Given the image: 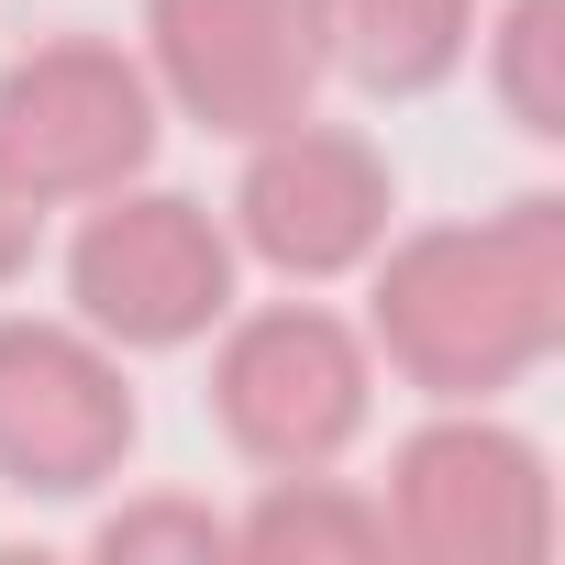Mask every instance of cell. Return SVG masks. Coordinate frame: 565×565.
I'll return each mask as SVG.
<instances>
[{"label": "cell", "instance_id": "obj_1", "mask_svg": "<svg viewBox=\"0 0 565 565\" xmlns=\"http://www.w3.org/2000/svg\"><path fill=\"white\" fill-rule=\"evenodd\" d=\"M366 355L422 399H510L565 355V200L521 189L477 222L388 233L366 266Z\"/></svg>", "mask_w": 565, "mask_h": 565}, {"label": "cell", "instance_id": "obj_2", "mask_svg": "<svg viewBox=\"0 0 565 565\" xmlns=\"http://www.w3.org/2000/svg\"><path fill=\"white\" fill-rule=\"evenodd\" d=\"M211 422L255 477H300V466H344L377 422V355L366 322L322 311V300H233L211 322Z\"/></svg>", "mask_w": 565, "mask_h": 565}, {"label": "cell", "instance_id": "obj_3", "mask_svg": "<svg viewBox=\"0 0 565 565\" xmlns=\"http://www.w3.org/2000/svg\"><path fill=\"white\" fill-rule=\"evenodd\" d=\"M377 521H388V554L411 565H543L565 532L543 444L488 399H433V422L399 433Z\"/></svg>", "mask_w": 565, "mask_h": 565}, {"label": "cell", "instance_id": "obj_4", "mask_svg": "<svg viewBox=\"0 0 565 565\" xmlns=\"http://www.w3.org/2000/svg\"><path fill=\"white\" fill-rule=\"evenodd\" d=\"M233 233L211 200L189 189H156V178H122L100 200H78V233H67V311L122 344V355H178V344H211V322L233 311Z\"/></svg>", "mask_w": 565, "mask_h": 565}, {"label": "cell", "instance_id": "obj_5", "mask_svg": "<svg viewBox=\"0 0 565 565\" xmlns=\"http://www.w3.org/2000/svg\"><path fill=\"white\" fill-rule=\"evenodd\" d=\"M156 134H167V100H156L145 56L111 34H45L0 67V156L45 211H78V200L145 178Z\"/></svg>", "mask_w": 565, "mask_h": 565}, {"label": "cell", "instance_id": "obj_6", "mask_svg": "<svg viewBox=\"0 0 565 565\" xmlns=\"http://www.w3.org/2000/svg\"><path fill=\"white\" fill-rule=\"evenodd\" d=\"M222 233H233V255H255L266 277H289V289H333V277H355L399 233V178H388V156L355 122L300 111V122L244 145Z\"/></svg>", "mask_w": 565, "mask_h": 565}, {"label": "cell", "instance_id": "obj_7", "mask_svg": "<svg viewBox=\"0 0 565 565\" xmlns=\"http://www.w3.org/2000/svg\"><path fill=\"white\" fill-rule=\"evenodd\" d=\"M145 444V399L122 377V344H100L78 311L34 322L0 311V488L12 499H100Z\"/></svg>", "mask_w": 565, "mask_h": 565}, {"label": "cell", "instance_id": "obj_8", "mask_svg": "<svg viewBox=\"0 0 565 565\" xmlns=\"http://www.w3.org/2000/svg\"><path fill=\"white\" fill-rule=\"evenodd\" d=\"M145 78L178 122L255 145L322 100V23L311 0H145Z\"/></svg>", "mask_w": 565, "mask_h": 565}, {"label": "cell", "instance_id": "obj_9", "mask_svg": "<svg viewBox=\"0 0 565 565\" xmlns=\"http://www.w3.org/2000/svg\"><path fill=\"white\" fill-rule=\"evenodd\" d=\"M477 12L488 0H311L322 23V67L377 89V100H422L477 56Z\"/></svg>", "mask_w": 565, "mask_h": 565}, {"label": "cell", "instance_id": "obj_10", "mask_svg": "<svg viewBox=\"0 0 565 565\" xmlns=\"http://www.w3.org/2000/svg\"><path fill=\"white\" fill-rule=\"evenodd\" d=\"M233 554L244 565H377L388 521H377V488L300 466V477H266L255 510H233Z\"/></svg>", "mask_w": 565, "mask_h": 565}, {"label": "cell", "instance_id": "obj_11", "mask_svg": "<svg viewBox=\"0 0 565 565\" xmlns=\"http://www.w3.org/2000/svg\"><path fill=\"white\" fill-rule=\"evenodd\" d=\"M477 56H488V89H499L510 134L565 145V0H499V12H477Z\"/></svg>", "mask_w": 565, "mask_h": 565}, {"label": "cell", "instance_id": "obj_12", "mask_svg": "<svg viewBox=\"0 0 565 565\" xmlns=\"http://www.w3.org/2000/svg\"><path fill=\"white\" fill-rule=\"evenodd\" d=\"M89 554L100 565H222L233 521L211 499H189V488H145V499H122V510L89 521Z\"/></svg>", "mask_w": 565, "mask_h": 565}, {"label": "cell", "instance_id": "obj_13", "mask_svg": "<svg viewBox=\"0 0 565 565\" xmlns=\"http://www.w3.org/2000/svg\"><path fill=\"white\" fill-rule=\"evenodd\" d=\"M34 244H45V200L12 178V156H0V289H12V277L34 266Z\"/></svg>", "mask_w": 565, "mask_h": 565}]
</instances>
